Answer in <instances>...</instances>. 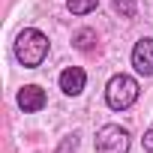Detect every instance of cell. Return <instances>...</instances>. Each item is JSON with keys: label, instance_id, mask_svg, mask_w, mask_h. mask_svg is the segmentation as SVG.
I'll use <instances>...</instances> for the list:
<instances>
[{"label": "cell", "instance_id": "obj_4", "mask_svg": "<svg viewBox=\"0 0 153 153\" xmlns=\"http://www.w3.org/2000/svg\"><path fill=\"white\" fill-rule=\"evenodd\" d=\"M132 66L138 75H153V36H144L132 48Z\"/></svg>", "mask_w": 153, "mask_h": 153}, {"label": "cell", "instance_id": "obj_9", "mask_svg": "<svg viewBox=\"0 0 153 153\" xmlns=\"http://www.w3.org/2000/svg\"><path fill=\"white\" fill-rule=\"evenodd\" d=\"M114 9H117L123 18H132V15H135V0H114Z\"/></svg>", "mask_w": 153, "mask_h": 153}, {"label": "cell", "instance_id": "obj_10", "mask_svg": "<svg viewBox=\"0 0 153 153\" xmlns=\"http://www.w3.org/2000/svg\"><path fill=\"white\" fill-rule=\"evenodd\" d=\"M144 150H147V153H153V129H147V132H144Z\"/></svg>", "mask_w": 153, "mask_h": 153}, {"label": "cell", "instance_id": "obj_7", "mask_svg": "<svg viewBox=\"0 0 153 153\" xmlns=\"http://www.w3.org/2000/svg\"><path fill=\"white\" fill-rule=\"evenodd\" d=\"M72 45L78 48V51H90V48L96 45V30H90V27H81L78 33L72 36Z\"/></svg>", "mask_w": 153, "mask_h": 153}, {"label": "cell", "instance_id": "obj_1", "mask_svg": "<svg viewBox=\"0 0 153 153\" xmlns=\"http://www.w3.org/2000/svg\"><path fill=\"white\" fill-rule=\"evenodd\" d=\"M48 57V36L36 27H24L15 36V60L27 69H36Z\"/></svg>", "mask_w": 153, "mask_h": 153}, {"label": "cell", "instance_id": "obj_5", "mask_svg": "<svg viewBox=\"0 0 153 153\" xmlns=\"http://www.w3.org/2000/svg\"><path fill=\"white\" fill-rule=\"evenodd\" d=\"M18 108L27 111V114L42 111V108H45V90H42L39 84H27V87H21V90H18Z\"/></svg>", "mask_w": 153, "mask_h": 153}, {"label": "cell", "instance_id": "obj_8", "mask_svg": "<svg viewBox=\"0 0 153 153\" xmlns=\"http://www.w3.org/2000/svg\"><path fill=\"white\" fill-rule=\"evenodd\" d=\"M99 6V0H66V9L72 12V15H87V12H93Z\"/></svg>", "mask_w": 153, "mask_h": 153}, {"label": "cell", "instance_id": "obj_2", "mask_svg": "<svg viewBox=\"0 0 153 153\" xmlns=\"http://www.w3.org/2000/svg\"><path fill=\"white\" fill-rule=\"evenodd\" d=\"M138 81L132 78V75H114V78L105 84V102H108V108H114V111H126V108H132L135 102H138Z\"/></svg>", "mask_w": 153, "mask_h": 153}, {"label": "cell", "instance_id": "obj_6", "mask_svg": "<svg viewBox=\"0 0 153 153\" xmlns=\"http://www.w3.org/2000/svg\"><path fill=\"white\" fill-rule=\"evenodd\" d=\"M84 84H87L84 69L69 66V69H63V72H60V90H63L66 96H78V93L84 90Z\"/></svg>", "mask_w": 153, "mask_h": 153}, {"label": "cell", "instance_id": "obj_3", "mask_svg": "<svg viewBox=\"0 0 153 153\" xmlns=\"http://www.w3.org/2000/svg\"><path fill=\"white\" fill-rule=\"evenodd\" d=\"M129 132L117 123H105L96 132V153H129Z\"/></svg>", "mask_w": 153, "mask_h": 153}]
</instances>
